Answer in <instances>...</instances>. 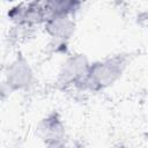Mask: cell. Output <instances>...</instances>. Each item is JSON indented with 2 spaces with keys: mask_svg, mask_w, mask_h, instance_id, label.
<instances>
[{
  "mask_svg": "<svg viewBox=\"0 0 148 148\" xmlns=\"http://www.w3.org/2000/svg\"><path fill=\"white\" fill-rule=\"evenodd\" d=\"M125 67L126 60L121 56H114L90 64L84 89L99 91L110 87L121 76Z\"/></svg>",
  "mask_w": 148,
  "mask_h": 148,
  "instance_id": "obj_1",
  "label": "cell"
},
{
  "mask_svg": "<svg viewBox=\"0 0 148 148\" xmlns=\"http://www.w3.org/2000/svg\"><path fill=\"white\" fill-rule=\"evenodd\" d=\"M90 64L83 54H75L69 57L62 65L58 82L64 86H75L76 88L84 89V83L89 73Z\"/></svg>",
  "mask_w": 148,
  "mask_h": 148,
  "instance_id": "obj_2",
  "label": "cell"
},
{
  "mask_svg": "<svg viewBox=\"0 0 148 148\" xmlns=\"http://www.w3.org/2000/svg\"><path fill=\"white\" fill-rule=\"evenodd\" d=\"M32 71L23 58H17L10 64L6 73V84L10 90H20L29 87L32 82Z\"/></svg>",
  "mask_w": 148,
  "mask_h": 148,
  "instance_id": "obj_3",
  "label": "cell"
},
{
  "mask_svg": "<svg viewBox=\"0 0 148 148\" xmlns=\"http://www.w3.org/2000/svg\"><path fill=\"white\" fill-rule=\"evenodd\" d=\"M40 138L50 146H58L65 136V126L58 113H50L38 125Z\"/></svg>",
  "mask_w": 148,
  "mask_h": 148,
  "instance_id": "obj_4",
  "label": "cell"
},
{
  "mask_svg": "<svg viewBox=\"0 0 148 148\" xmlns=\"http://www.w3.org/2000/svg\"><path fill=\"white\" fill-rule=\"evenodd\" d=\"M45 31L56 40H67L75 30V22L72 16H49L44 22Z\"/></svg>",
  "mask_w": 148,
  "mask_h": 148,
  "instance_id": "obj_5",
  "label": "cell"
},
{
  "mask_svg": "<svg viewBox=\"0 0 148 148\" xmlns=\"http://www.w3.org/2000/svg\"><path fill=\"white\" fill-rule=\"evenodd\" d=\"M82 0H45L46 16H74L81 8Z\"/></svg>",
  "mask_w": 148,
  "mask_h": 148,
  "instance_id": "obj_6",
  "label": "cell"
}]
</instances>
